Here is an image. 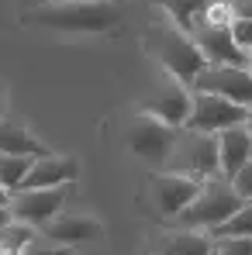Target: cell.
Segmentation results:
<instances>
[{
	"instance_id": "1",
	"label": "cell",
	"mask_w": 252,
	"mask_h": 255,
	"mask_svg": "<svg viewBox=\"0 0 252 255\" xmlns=\"http://www.w3.org/2000/svg\"><path fill=\"white\" fill-rule=\"evenodd\" d=\"M145 48H149L152 59L163 66V73L176 76L180 83H187V86L194 83L197 73L208 66L204 55H201V48H197V42H194V35H190V28L180 24L169 10H163V14L149 24V31H145Z\"/></svg>"
},
{
	"instance_id": "2",
	"label": "cell",
	"mask_w": 252,
	"mask_h": 255,
	"mask_svg": "<svg viewBox=\"0 0 252 255\" xmlns=\"http://www.w3.org/2000/svg\"><path fill=\"white\" fill-rule=\"evenodd\" d=\"M31 24H42L52 31H73V35H93V31H107L118 24V7L111 0L100 3H62V0H48L38 3L28 14Z\"/></svg>"
},
{
	"instance_id": "3",
	"label": "cell",
	"mask_w": 252,
	"mask_h": 255,
	"mask_svg": "<svg viewBox=\"0 0 252 255\" xmlns=\"http://www.w3.org/2000/svg\"><path fill=\"white\" fill-rule=\"evenodd\" d=\"M239 207H242V197L235 193L232 179L221 176V172H214L208 179H201L197 197L173 217V224H180V228H197V231H214L221 221H228Z\"/></svg>"
},
{
	"instance_id": "4",
	"label": "cell",
	"mask_w": 252,
	"mask_h": 255,
	"mask_svg": "<svg viewBox=\"0 0 252 255\" xmlns=\"http://www.w3.org/2000/svg\"><path fill=\"white\" fill-rule=\"evenodd\" d=\"M159 172H176V176H194V179H208L218 172V138L194 131V128H180L176 141L169 148L166 162Z\"/></svg>"
},
{
	"instance_id": "5",
	"label": "cell",
	"mask_w": 252,
	"mask_h": 255,
	"mask_svg": "<svg viewBox=\"0 0 252 255\" xmlns=\"http://www.w3.org/2000/svg\"><path fill=\"white\" fill-rule=\"evenodd\" d=\"M190 104H194V90L187 83H180L176 76L159 73L156 86L149 90V97L142 100V111L138 114H149V118H159L169 128H183L190 118Z\"/></svg>"
},
{
	"instance_id": "6",
	"label": "cell",
	"mask_w": 252,
	"mask_h": 255,
	"mask_svg": "<svg viewBox=\"0 0 252 255\" xmlns=\"http://www.w3.org/2000/svg\"><path fill=\"white\" fill-rule=\"evenodd\" d=\"M69 190H73V183H66V186H48V190H14V193H10V204H7L10 221L42 231L45 224L62 211Z\"/></svg>"
},
{
	"instance_id": "7",
	"label": "cell",
	"mask_w": 252,
	"mask_h": 255,
	"mask_svg": "<svg viewBox=\"0 0 252 255\" xmlns=\"http://www.w3.org/2000/svg\"><path fill=\"white\" fill-rule=\"evenodd\" d=\"M176 131L180 128H169L163 125L159 118H149V114H135V121L128 128V148L152 169H163L169 148L176 141Z\"/></svg>"
},
{
	"instance_id": "8",
	"label": "cell",
	"mask_w": 252,
	"mask_h": 255,
	"mask_svg": "<svg viewBox=\"0 0 252 255\" xmlns=\"http://www.w3.org/2000/svg\"><path fill=\"white\" fill-rule=\"evenodd\" d=\"M194 93H214L239 107H252V73L246 66H204L190 83Z\"/></svg>"
},
{
	"instance_id": "9",
	"label": "cell",
	"mask_w": 252,
	"mask_h": 255,
	"mask_svg": "<svg viewBox=\"0 0 252 255\" xmlns=\"http://www.w3.org/2000/svg\"><path fill=\"white\" fill-rule=\"evenodd\" d=\"M187 28H190V35H194V42H197L208 66H246V52L232 42L228 24H208L194 14L187 21Z\"/></svg>"
},
{
	"instance_id": "10",
	"label": "cell",
	"mask_w": 252,
	"mask_h": 255,
	"mask_svg": "<svg viewBox=\"0 0 252 255\" xmlns=\"http://www.w3.org/2000/svg\"><path fill=\"white\" fill-rule=\"evenodd\" d=\"M246 121V107L225 100V97H214V93H194V104H190V118L183 128H194V131H204V134H218L225 128H235Z\"/></svg>"
},
{
	"instance_id": "11",
	"label": "cell",
	"mask_w": 252,
	"mask_h": 255,
	"mask_svg": "<svg viewBox=\"0 0 252 255\" xmlns=\"http://www.w3.org/2000/svg\"><path fill=\"white\" fill-rule=\"evenodd\" d=\"M197 190H201V179H194V176H176V172H156V176H152V186H149L152 204H156V214L166 217V221H173L176 214L183 211V207L197 197Z\"/></svg>"
},
{
	"instance_id": "12",
	"label": "cell",
	"mask_w": 252,
	"mask_h": 255,
	"mask_svg": "<svg viewBox=\"0 0 252 255\" xmlns=\"http://www.w3.org/2000/svg\"><path fill=\"white\" fill-rule=\"evenodd\" d=\"M42 235L55 245H66V249H76V245H86V242H97L104 235V224L90 214H55L48 224L42 228Z\"/></svg>"
},
{
	"instance_id": "13",
	"label": "cell",
	"mask_w": 252,
	"mask_h": 255,
	"mask_svg": "<svg viewBox=\"0 0 252 255\" xmlns=\"http://www.w3.org/2000/svg\"><path fill=\"white\" fill-rule=\"evenodd\" d=\"M152 255H211L214 249V238L208 231H197V228H180L173 224L166 231H159L152 238Z\"/></svg>"
},
{
	"instance_id": "14",
	"label": "cell",
	"mask_w": 252,
	"mask_h": 255,
	"mask_svg": "<svg viewBox=\"0 0 252 255\" xmlns=\"http://www.w3.org/2000/svg\"><path fill=\"white\" fill-rule=\"evenodd\" d=\"M76 172H80V162L73 159V155H42V159H35L31 162V169L24 176V183H21V190H48V186H66V183H73L76 179Z\"/></svg>"
},
{
	"instance_id": "15",
	"label": "cell",
	"mask_w": 252,
	"mask_h": 255,
	"mask_svg": "<svg viewBox=\"0 0 252 255\" xmlns=\"http://www.w3.org/2000/svg\"><path fill=\"white\" fill-rule=\"evenodd\" d=\"M214 138H218V172L232 179L252 159V131L246 125H235L218 131Z\"/></svg>"
},
{
	"instance_id": "16",
	"label": "cell",
	"mask_w": 252,
	"mask_h": 255,
	"mask_svg": "<svg viewBox=\"0 0 252 255\" xmlns=\"http://www.w3.org/2000/svg\"><path fill=\"white\" fill-rule=\"evenodd\" d=\"M0 152L3 155H31V159H42V155H52V148L42 145L31 131L10 118L0 121Z\"/></svg>"
},
{
	"instance_id": "17",
	"label": "cell",
	"mask_w": 252,
	"mask_h": 255,
	"mask_svg": "<svg viewBox=\"0 0 252 255\" xmlns=\"http://www.w3.org/2000/svg\"><path fill=\"white\" fill-rule=\"evenodd\" d=\"M208 235L211 238H252V200H242V207Z\"/></svg>"
},
{
	"instance_id": "18",
	"label": "cell",
	"mask_w": 252,
	"mask_h": 255,
	"mask_svg": "<svg viewBox=\"0 0 252 255\" xmlns=\"http://www.w3.org/2000/svg\"><path fill=\"white\" fill-rule=\"evenodd\" d=\"M31 155H3L0 152V186H7L10 193L14 190H21V183H24V176L31 169Z\"/></svg>"
},
{
	"instance_id": "19",
	"label": "cell",
	"mask_w": 252,
	"mask_h": 255,
	"mask_svg": "<svg viewBox=\"0 0 252 255\" xmlns=\"http://www.w3.org/2000/svg\"><path fill=\"white\" fill-rule=\"evenodd\" d=\"M31 238H38V231H35V228L17 224V221L3 224V228H0V255H21V249H24Z\"/></svg>"
},
{
	"instance_id": "20",
	"label": "cell",
	"mask_w": 252,
	"mask_h": 255,
	"mask_svg": "<svg viewBox=\"0 0 252 255\" xmlns=\"http://www.w3.org/2000/svg\"><path fill=\"white\" fill-rule=\"evenodd\" d=\"M21 255H73V249H66V245H55V242H48L42 231H38V238H31Z\"/></svg>"
},
{
	"instance_id": "21",
	"label": "cell",
	"mask_w": 252,
	"mask_h": 255,
	"mask_svg": "<svg viewBox=\"0 0 252 255\" xmlns=\"http://www.w3.org/2000/svg\"><path fill=\"white\" fill-rule=\"evenodd\" d=\"M211 255H252V238H214Z\"/></svg>"
},
{
	"instance_id": "22",
	"label": "cell",
	"mask_w": 252,
	"mask_h": 255,
	"mask_svg": "<svg viewBox=\"0 0 252 255\" xmlns=\"http://www.w3.org/2000/svg\"><path fill=\"white\" fill-rule=\"evenodd\" d=\"M228 31H232V42L239 45L242 52L252 48V21L249 17H232V21H228Z\"/></svg>"
},
{
	"instance_id": "23",
	"label": "cell",
	"mask_w": 252,
	"mask_h": 255,
	"mask_svg": "<svg viewBox=\"0 0 252 255\" xmlns=\"http://www.w3.org/2000/svg\"><path fill=\"white\" fill-rule=\"evenodd\" d=\"M232 186H235V193H239L242 200H252V159L232 176Z\"/></svg>"
},
{
	"instance_id": "24",
	"label": "cell",
	"mask_w": 252,
	"mask_h": 255,
	"mask_svg": "<svg viewBox=\"0 0 252 255\" xmlns=\"http://www.w3.org/2000/svg\"><path fill=\"white\" fill-rule=\"evenodd\" d=\"M232 14H235V17H249L252 21V0H232Z\"/></svg>"
},
{
	"instance_id": "25",
	"label": "cell",
	"mask_w": 252,
	"mask_h": 255,
	"mask_svg": "<svg viewBox=\"0 0 252 255\" xmlns=\"http://www.w3.org/2000/svg\"><path fill=\"white\" fill-rule=\"evenodd\" d=\"M3 111H7V90L0 83V121H3Z\"/></svg>"
},
{
	"instance_id": "26",
	"label": "cell",
	"mask_w": 252,
	"mask_h": 255,
	"mask_svg": "<svg viewBox=\"0 0 252 255\" xmlns=\"http://www.w3.org/2000/svg\"><path fill=\"white\" fill-rule=\"evenodd\" d=\"M7 204H10V190H7V186H0V207H7Z\"/></svg>"
},
{
	"instance_id": "27",
	"label": "cell",
	"mask_w": 252,
	"mask_h": 255,
	"mask_svg": "<svg viewBox=\"0 0 252 255\" xmlns=\"http://www.w3.org/2000/svg\"><path fill=\"white\" fill-rule=\"evenodd\" d=\"M3 224H10V211H7V207H0V228H3Z\"/></svg>"
},
{
	"instance_id": "28",
	"label": "cell",
	"mask_w": 252,
	"mask_h": 255,
	"mask_svg": "<svg viewBox=\"0 0 252 255\" xmlns=\"http://www.w3.org/2000/svg\"><path fill=\"white\" fill-rule=\"evenodd\" d=\"M242 125H246V128L252 131V107H246V121H242Z\"/></svg>"
},
{
	"instance_id": "29",
	"label": "cell",
	"mask_w": 252,
	"mask_h": 255,
	"mask_svg": "<svg viewBox=\"0 0 252 255\" xmlns=\"http://www.w3.org/2000/svg\"><path fill=\"white\" fill-rule=\"evenodd\" d=\"M246 69H249V73H252V48H249V52H246Z\"/></svg>"
},
{
	"instance_id": "30",
	"label": "cell",
	"mask_w": 252,
	"mask_h": 255,
	"mask_svg": "<svg viewBox=\"0 0 252 255\" xmlns=\"http://www.w3.org/2000/svg\"><path fill=\"white\" fill-rule=\"evenodd\" d=\"M62 3H100V0H62Z\"/></svg>"
}]
</instances>
